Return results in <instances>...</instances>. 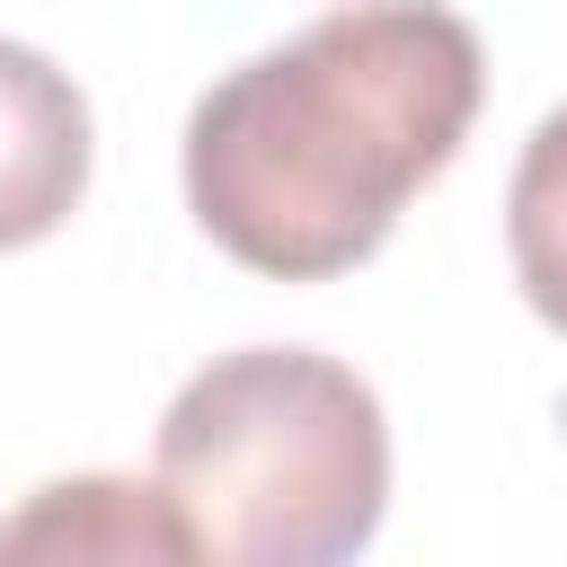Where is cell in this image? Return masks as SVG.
I'll list each match as a JSON object with an SVG mask.
<instances>
[{"mask_svg": "<svg viewBox=\"0 0 567 567\" xmlns=\"http://www.w3.org/2000/svg\"><path fill=\"white\" fill-rule=\"evenodd\" d=\"M487 53L443 0H346L221 71L186 115V213L275 284L354 275L452 168Z\"/></svg>", "mask_w": 567, "mask_h": 567, "instance_id": "6da1fadb", "label": "cell"}, {"mask_svg": "<svg viewBox=\"0 0 567 567\" xmlns=\"http://www.w3.org/2000/svg\"><path fill=\"white\" fill-rule=\"evenodd\" d=\"M151 478L213 567H337L390 514V425L337 354L239 346L168 399Z\"/></svg>", "mask_w": 567, "mask_h": 567, "instance_id": "7a4b0ae2", "label": "cell"}, {"mask_svg": "<svg viewBox=\"0 0 567 567\" xmlns=\"http://www.w3.org/2000/svg\"><path fill=\"white\" fill-rule=\"evenodd\" d=\"M89 195V97L35 44L0 35V257L53 239Z\"/></svg>", "mask_w": 567, "mask_h": 567, "instance_id": "3957f363", "label": "cell"}, {"mask_svg": "<svg viewBox=\"0 0 567 567\" xmlns=\"http://www.w3.org/2000/svg\"><path fill=\"white\" fill-rule=\"evenodd\" d=\"M0 558H159L195 567V532L151 478H53L0 523Z\"/></svg>", "mask_w": 567, "mask_h": 567, "instance_id": "277c9868", "label": "cell"}, {"mask_svg": "<svg viewBox=\"0 0 567 567\" xmlns=\"http://www.w3.org/2000/svg\"><path fill=\"white\" fill-rule=\"evenodd\" d=\"M505 257L523 301L567 337V106L532 124L514 186H505Z\"/></svg>", "mask_w": 567, "mask_h": 567, "instance_id": "5b68a950", "label": "cell"}]
</instances>
